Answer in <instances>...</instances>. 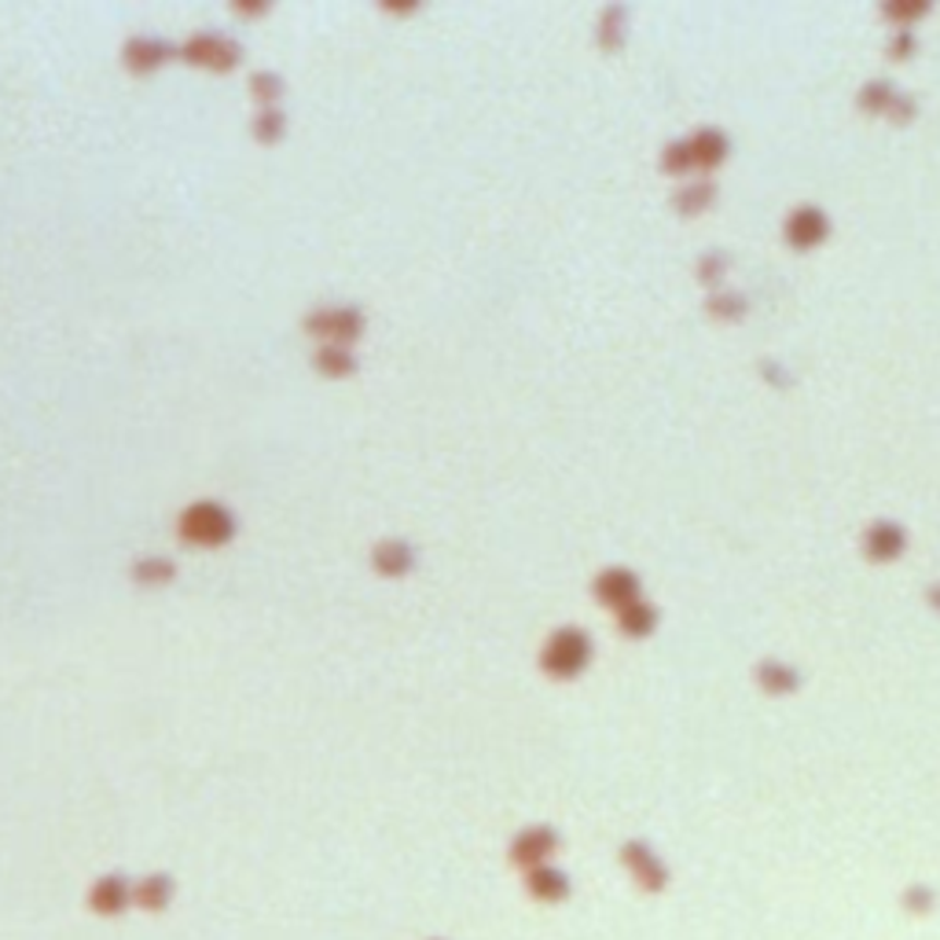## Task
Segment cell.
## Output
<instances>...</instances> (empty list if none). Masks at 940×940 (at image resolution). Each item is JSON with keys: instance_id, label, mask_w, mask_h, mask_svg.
Segmentation results:
<instances>
[{"instance_id": "obj_1", "label": "cell", "mask_w": 940, "mask_h": 940, "mask_svg": "<svg viewBox=\"0 0 940 940\" xmlns=\"http://www.w3.org/2000/svg\"><path fill=\"white\" fill-rule=\"evenodd\" d=\"M231 533H236V519H231L228 508H221L214 500L191 503V508L180 514V537L191 544H202V548H217Z\"/></svg>"}, {"instance_id": "obj_2", "label": "cell", "mask_w": 940, "mask_h": 940, "mask_svg": "<svg viewBox=\"0 0 940 940\" xmlns=\"http://www.w3.org/2000/svg\"><path fill=\"white\" fill-rule=\"evenodd\" d=\"M129 904H133V882H129L126 874H104L88 889V907H93L96 915L118 918Z\"/></svg>"}, {"instance_id": "obj_3", "label": "cell", "mask_w": 940, "mask_h": 940, "mask_svg": "<svg viewBox=\"0 0 940 940\" xmlns=\"http://www.w3.org/2000/svg\"><path fill=\"white\" fill-rule=\"evenodd\" d=\"M584 662H588V640H584L581 632H570V629L555 635V640L548 643V651H544V665L559 676L578 673Z\"/></svg>"}, {"instance_id": "obj_4", "label": "cell", "mask_w": 940, "mask_h": 940, "mask_svg": "<svg viewBox=\"0 0 940 940\" xmlns=\"http://www.w3.org/2000/svg\"><path fill=\"white\" fill-rule=\"evenodd\" d=\"M551 848H555V834L544 831V826H533V831H525V834L514 837L511 860L525 864V867H537L544 856H551Z\"/></svg>"}, {"instance_id": "obj_5", "label": "cell", "mask_w": 940, "mask_h": 940, "mask_svg": "<svg viewBox=\"0 0 940 940\" xmlns=\"http://www.w3.org/2000/svg\"><path fill=\"white\" fill-rule=\"evenodd\" d=\"M169 901H174V878L169 874H147L133 885V904L151 915L162 912Z\"/></svg>"}, {"instance_id": "obj_6", "label": "cell", "mask_w": 940, "mask_h": 940, "mask_svg": "<svg viewBox=\"0 0 940 940\" xmlns=\"http://www.w3.org/2000/svg\"><path fill=\"white\" fill-rule=\"evenodd\" d=\"M309 331L331 335V338H353V335H360V317L353 309H328L309 320Z\"/></svg>"}, {"instance_id": "obj_7", "label": "cell", "mask_w": 940, "mask_h": 940, "mask_svg": "<svg viewBox=\"0 0 940 940\" xmlns=\"http://www.w3.org/2000/svg\"><path fill=\"white\" fill-rule=\"evenodd\" d=\"M371 562H376V570L382 573V578H401V573L412 570L416 555H412V548L404 540H382L376 555H371Z\"/></svg>"}, {"instance_id": "obj_8", "label": "cell", "mask_w": 940, "mask_h": 940, "mask_svg": "<svg viewBox=\"0 0 940 940\" xmlns=\"http://www.w3.org/2000/svg\"><path fill=\"white\" fill-rule=\"evenodd\" d=\"M188 59H195V63H210V67H221V63H236V45H228V40L221 37H195L188 45Z\"/></svg>"}, {"instance_id": "obj_9", "label": "cell", "mask_w": 940, "mask_h": 940, "mask_svg": "<svg viewBox=\"0 0 940 940\" xmlns=\"http://www.w3.org/2000/svg\"><path fill=\"white\" fill-rule=\"evenodd\" d=\"M530 893L540 896V901H559V896L566 893V878L559 871L533 867V871H530Z\"/></svg>"}, {"instance_id": "obj_10", "label": "cell", "mask_w": 940, "mask_h": 940, "mask_svg": "<svg viewBox=\"0 0 940 940\" xmlns=\"http://www.w3.org/2000/svg\"><path fill=\"white\" fill-rule=\"evenodd\" d=\"M133 578L140 581V584H162V581H169L174 578V562H162V559H144L133 570Z\"/></svg>"}, {"instance_id": "obj_11", "label": "cell", "mask_w": 940, "mask_h": 940, "mask_svg": "<svg viewBox=\"0 0 940 940\" xmlns=\"http://www.w3.org/2000/svg\"><path fill=\"white\" fill-rule=\"evenodd\" d=\"M129 56H136L129 67H155L162 56H166V45H158V40H136V45H129Z\"/></svg>"}, {"instance_id": "obj_12", "label": "cell", "mask_w": 940, "mask_h": 940, "mask_svg": "<svg viewBox=\"0 0 940 940\" xmlns=\"http://www.w3.org/2000/svg\"><path fill=\"white\" fill-rule=\"evenodd\" d=\"M320 368L331 371V376H346V371H353V357L346 349H323L320 353Z\"/></svg>"}, {"instance_id": "obj_13", "label": "cell", "mask_w": 940, "mask_h": 940, "mask_svg": "<svg viewBox=\"0 0 940 940\" xmlns=\"http://www.w3.org/2000/svg\"><path fill=\"white\" fill-rule=\"evenodd\" d=\"M430 940H441V937H430Z\"/></svg>"}]
</instances>
